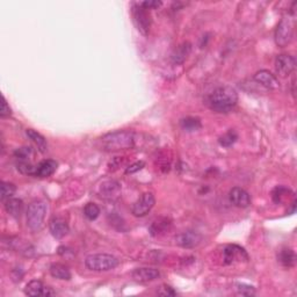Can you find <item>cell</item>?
<instances>
[{"instance_id":"29","label":"cell","mask_w":297,"mask_h":297,"mask_svg":"<svg viewBox=\"0 0 297 297\" xmlns=\"http://www.w3.org/2000/svg\"><path fill=\"white\" fill-rule=\"evenodd\" d=\"M84 215L90 221H94L100 215V208L95 203H87L84 208Z\"/></svg>"},{"instance_id":"4","label":"cell","mask_w":297,"mask_h":297,"mask_svg":"<svg viewBox=\"0 0 297 297\" xmlns=\"http://www.w3.org/2000/svg\"><path fill=\"white\" fill-rule=\"evenodd\" d=\"M47 214V204L43 201H35L29 204L27 210V225L32 231H39L43 226Z\"/></svg>"},{"instance_id":"19","label":"cell","mask_w":297,"mask_h":297,"mask_svg":"<svg viewBox=\"0 0 297 297\" xmlns=\"http://www.w3.org/2000/svg\"><path fill=\"white\" fill-rule=\"evenodd\" d=\"M5 208L7 210V213L14 219H20L24 213L25 209V204L24 201L20 199H9L5 202Z\"/></svg>"},{"instance_id":"3","label":"cell","mask_w":297,"mask_h":297,"mask_svg":"<svg viewBox=\"0 0 297 297\" xmlns=\"http://www.w3.org/2000/svg\"><path fill=\"white\" fill-rule=\"evenodd\" d=\"M85 265L88 269L94 272H107L118 265V260L111 254L97 253L88 256L85 260Z\"/></svg>"},{"instance_id":"7","label":"cell","mask_w":297,"mask_h":297,"mask_svg":"<svg viewBox=\"0 0 297 297\" xmlns=\"http://www.w3.org/2000/svg\"><path fill=\"white\" fill-rule=\"evenodd\" d=\"M154 202H156V200H154L152 193H144L143 195L134 203L131 213L136 217H144L152 209Z\"/></svg>"},{"instance_id":"10","label":"cell","mask_w":297,"mask_h":297,"mask_svg":"<svg viewBox=\"0 0 297 297\" xmlns=\"http://www.w3.org/2000/svg\"><path fill=\"white\" fill-rule=\"evenodd\" d=\"M99 195L105 200H115L121 195V186L117 181H105L99 187Z\"/></svg>"},{"instance_id":"5","label":"cell","mask_w":297,"mask_h":297,"mask_svg":"<svg viewBox=\"0 0 297 297\" xmlns=\"http://www.w3.org/2000/svg\"><path fill=\"white\" fill-rule=\"evenodd\" d=\"M294 36V22L293 20L285 16L279 22L275 31V43L280 48H285L292 42Z\"/></svg>"},{"instance_id":"32","label":"cell","mask_w":297,"mask_h":297,"mask_svg":"<svg viewBox=\"0 0 297 297\" xmlns=\"http://www.w3.org/2000/svg\"><path fill=\"white\" fill-rule=\"evenodd\" d=\"M157 294L161 296H176L177 292L172 288V287H170L167 285H163L158 288Z\"/></svg>"},{"instance_id":"23","label":"cell","mask_w":297,"mask_h":297,"mask_svg":"<svg viewBox=\"0 0 297 297\" xmlns=\"http://www.w3.org/2000/svg\"><path fill=\"white\" fill-rule=\"evenodd\" d=\"M43 290H44L43 283L38 281V280H33V281H31L27 286H26L25 294L32 297H37L43 295Z\"/></svg>"},{"instance_id":"15","label":"cell","mask_w":297,"mask_h":297,"mask_svg":"<svg viewBox=\"0 0 297 297\" xmlns=\"http://www.w3.org/2000/svg\"><path fill=\"white\" fill-rule=\"evenodd\" d=\"M190 51H192V44L189 42H184L180 45L174 49L172 54H171V62L174 65H180L186 61L188 56H189Z\"/></svg>"},{"instance_id":"1","label":"cell","mask_w":297,"mask_h":297,"mask_svg":"<svg viewBox=\"0 0 297 297\" xmlns=\"http://www.w3.org/2000/svg\"><path fill=\"white\" fill-rule=\"evenodd\" d=\"M238 101V94L235 88L222 86L216 88L208 98V105L213 111L219 113H227L232 110Z\"/></svg>"},{"instance_id":"31","label":"cell","mask_w":297,"mask_h":297,"mask_svg":"<svg viewBox=\"0 0 297 297\" xmlns=\"http://www.w3.org/2000/svg\"><path fill=\"white\" fill-rule=\"evenodd\" d=\"M237 290H238L239 294H242L244 296H253L254 294H256V289H254L252 286L244 285V283L237 285Z\"/></svg>"},{"instance_id":"22","label":"cell","mask_w":297,"mask_h":297,"mask_svg":"<svg viewBox=\"0 0 297 297\" xmlns=\"http://www.w3.org/2000/svg\"><path fill=\"white\" fill-rule=\"evenodd\" d=\"M50 274L54 278L59 280H70L71 273L67 266L62 263H54L50 266Z\"/></svg>"},{"instance_id":"13","label":"cell","mask_w":297,"mask_h":297,"mask_svg":"<svg viewBox=\"0 0 297 297\" xmlns=\"http://www.w3.org/2000/svg\"><path fill=\"white\" fill-rule=\"evenodd\" d=\"M254 80L258 82V84L262 85L263 87L268 88V90H276V88L280 87L278 78L267 70H261L257 72V74H254Z\"/></svg>"},{"instance_id":"12","label":"cell","mask_w":297,"mask_h":297,"mask_svg":"<svg viewBox=\"0 0 297 297\" xmlns=\"http://www.w3.org/2000/svg\"><path fill=\"white\" fill-rule=\"evenodd\" d=\"M229 199L233 206L238 208H247L251 204L250 194L240 187H235L230 190Z\"/></svg>"},{"instance_id":"20","label":"cell","mask_w":297,"mask_h":297,"mask_svg":"<svg viewBox=\"0 0 297 297\" xmlns=\"http://www.w3.org/2000/svg\"><path fill=\"white\" fill-rule=\"evenodd\" d=\"M26 134H27V136L36 144L38 151H41L42 153L47 152V150H48L47 140H45V138L42 136L41 134L37 133V131L34 129H27L26 130Z\"/></svg>"},{"instance_id":"26","label":"cell","mask_w":297,"mask_h":297,"mask_svg":"<svg viewBox=\"0 0 297 297\" xmlns=\"http://www.w3.org/2000/svg\"><path fill=\"white\" fill-rule=\"evenodd\" d=\"M15 192H16V187L14 184L2 181L1 183V201L2 202H6L7 200L12 199L13 195L15 194Z\"/></svg>"},{"instance_id":"24","label":"cell","mask_w":297,"mask_h":297,"mask_svg":"<svg viewBox=\"0 0 297 297\" xmlns=\"http://www.w3.org/2000/svg\"><path fill=\"white\" fill-rule=\"evenodd\" d=\"M180 125L185 131H189V133L199 130V129H201V127H202L200 118L193 117V116H188L186 118H183L180 122Z\"/></svg>"},{"instance_id":"17","label":"cell","mask_w":297,"mask_h":297,"mask_svg":"<svg viewBox=\"0 0 297 297\" xmlns=\"http://www.w3.org/2000/svg\"><path fill=\"white\" fill-rule=\"evenodd\" d=\"M56 168H57V163H56L55 160L47 159L41 161L38 165H36L35 177H38V178L50 177L56 172Z\"/></svg>"},{"instance_id":"14","label":"cell","mask_w":297,"mask_h":297,"mask_svg":"<svg viewBox=\"0 0 297 297\" xmlns=\"http://www.w3.org/2000/svg\"><path fill=\"white\" fill-rule=\"evenodd\" d=\"M49 229H50L51 235L56 239H62L69 233V225L67 221L63 220L62 217H55L50 221L49 224Z\"/></svg>"},{"instance_id":"27","label":"cell","mask_w":297,"mask_h":297,"mask_svg":"<svg viewBox=\"0 0 297 297\" xmlns=\"http://www.w3.org/2000/svg\"><path fill=\"white\" fill-rule=\"evenodd\" d=\"M237 140H238V135L235 130H229L227 133H225L223 136L220 137V144L224 148H230L232 147L233 144L236 143Z\"/></svg>"},{"instance_id":"9","label":"cell","mask_w":297,"mask_h":297,"mask_svg":"<svg viewBox=\"0 0 297 297\" xmlns=\"http://www.w3.org/2000/svg\"><path fill=\"white\" fill-rule=\"evenodd\" d=\"M201 240H202V236L193 230L184 231L176 237L177 245L184 247V249H193V247L199 245Z\"/></svg>"},{"instance_id":"25","label":"cell","mask_w":297,"mask_h":297,"mask_svg":"<svg viewBox=\"0 0 297 297\" xmlns=\"http://www.w3.org/2000/svg\"><path fill=\"white\" fill-rule=\"evenodd\" d=\"M289 194H292V192L288 189V188L286 187H282V186H279L276 187L275 189L273 190V194H272V197H273V201L275 203H282L283 201L287 200L289 197Z\"/></svg>"},{"instance_id":"11","label":"cell","mask_w":297,"mask_h":297,"mask_svg":"<svg viewBox=\"0 0 297 297\" xmlns=\"http://www.w3.org/2000/svg\"><path fill=\"white\" fill-rule=\"evenodd\" d=\"M247 259H249V256H247L245 250L237 245H227L223 251V260L226 265H230L237 260L242 261V260Z\"/></svg>"},{"instance_id":"16","label":"cell","mask_w":297,"mask_h":297,"mask_svg":"<svg viewBox=\"0 0 297 297\" xmlns=\"http://www.w3.org/2000/svg\"><path fill=\"white\" fill-rule=\"evenodd\" d=\"M131 275L137 282H148L159 278L160 273L156 268H147V267H144V268H136Z\"/></svg>"},{"instance_id":"36","label":"cell","mask_w":297,"mask_h":297,"mask_svg":"<svg viewBox=\"0 0 297 297\" xmlns=\"http://www.w3.org/2000/svg\"><path fill=\"white\" fill-rule=\"evenodd\" d=\"M56 295V293L52 290L50 287H44V290H43V295L42 296H54Z\"/></svg>"},{"instance_id":"34","label":"cell","mask_w":297,"mask_h":297,"mask_svg":"<svg viewBox=\"0 0 297 297\" xmlns=\"http://www.w3.org/2000/svg\"><path fill=\"white\" fill-rule=\"evenodd\" d=\"M144 165H145L144 161H137V163H134L133 165H130L129 167H127V170H125V174L136 173L144 167Z\"/></svg>"},{"instance_id":"21","label":"cell","mask_w":297,"mask_h":297,"mask_svg":"<svg viewBox=\"0 0 297 297\" xmlns=\"http://www.w3.org/2000/svg\"><path fill=\"white\" fill-rule=\"evenodd\" d=\"M278 261L281 263L283 267H293L295 266L296 256L295 252L290 249H282L278 254Z\"/></svg>"},{"instance_id":"28","label":"cell","mask_w":297,"mask_h":297,"mask_svg":"<svg viewBox=\"0 0 297 297\" xmlns=\"http://www.w3.org/2000/svg\"><path fill=\"white\" fill-rule=\"evenodd\" d=\"M14 156L16 159H19L20 161H29L33 158V156H34V151H33L32 148L24 147L15 150Z\"/></svg>"},{"instance_id":"30","label":"cell","mask_w":297,"mask_h":297,"mask_svg":"<svg viewBox=\"0 0 297 297\" xmlns=\"http://www.w3.org/2000/svg\"><path fill=\"white\" fill-rule=\"evenodd\" d=\"M18 170L21 172L22 174H26V176H34L36 173V166L33 165L31 161H20L18 164Z\"/></svg>"},{"instance_id":"6","label":"cell","mask_w":297,"mask_h":297,"mask_svg":"<svg viewBox=\"0 0 297 297\" xmlns=\"http://www.w3.org/2000/svg\"><path fill=\"white\" fill-rule=\"evenodd\" d=\"M133 16L138 32L147 36L151 27V16L148 9H145L141 4H135L133 6Z\"/></svg>"},{"instance_id":"33","label":"cell","mask_w":297,"mask_h":297,"mask_svg":"<svg viewBox=\"0 0 297 297\" xmlns=\"http://www.w3.org/2000/svg\"><path fill=\"white\" fill-rule=\"evenodd\" d=\"M12 111L11 108H9V106L7 104V101H6L5 98H2V102H1V110H0V117L5 118L11 116Z\"/></svg>"},{"instance_id":"18","label":"cell","mask_w":297,"mask_h":297,"mask_svg":"<svg viewBox=\"0 0 297 297\" xmlns=\"http://www.w3.org/2000/svg\"><path fill=\"white\" fill-rule=\"evenodd\" d=\"M171 225H172V223H171L170 220L165 219V217H160V219H158L154 221V222H152L148 230H150L151 235L157 237V236L165 235V233L171 229Z\"/></svg>"},{"instance_id":"35","label":"cell","mask_w":297,"mask_h":297,"mask_svg":"<svg viewBox=\"0 0 297 297\" xmlns=\"http://www.w3.org/2000/svg\"><path fill=\"white\" fill-rule=\"evenodd\" d=\"M140 4L143 6L145 9H153V8H158L163 5V2L158 1V0H150V1H143L140 2Z\"/></svg>"},{"instance_id":"2","label":"cell","mask_w":297,"mask_h":297,"mask_svg":"<svg viewBox=\"0 0 297 297\" xmlns=\"http://www.w3.org/2000/svg\"><path fill=\"white\" fill-rule=\"evenodd\" d=\"M101 150L108 151V152H115V151L127 150V148H134L135 136L133 133L125 130L115 131V133L106 134L100 138Z\"/></svg>"},{"instance_id":"8","label":"cell","mask_w":297,"mask_h":297,"mask_svg":"<svg viewBox=\"0 0 297 297\" xmlns=\"http://www.w3.org/2000/svg\"><path fill=\"white\" fill-rule=\"evenodd\" d=\"M296 67V59L290 55H279L275 59V70L280 77L286 78L293 74Z\"/></svg>"}]
</instances>
